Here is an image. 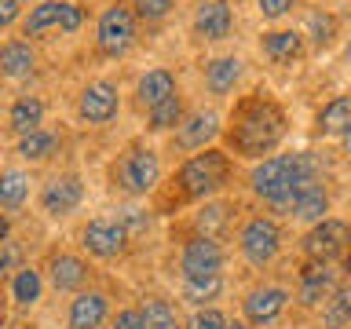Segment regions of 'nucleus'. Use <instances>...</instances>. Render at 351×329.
Returning <instances> with one entry per match:
<instances>
[{"label": "nucleus", "instance_id": "nucleus-1", "mask_svg": "<svg viewBox=\"0 0 351 329\" xmlns=\"http://www.w3.org/2000/svg\"><path fill=\"white\" fill-rule=\"evenodd\" d=\"M311 186H318V180H315V161L307 158V154L267 158L256 172H252V191H256L263 202L285 208V212H293L296 197L304 191H311Z\"/></svg>", "mask_w": 351, "mask_h": 329}, {"label": "nucleus", "instance_id": "nucleus-2", "mask_svg": "<svg viewBox=\"0 0 351 329\" xmlns=\"http://www.w3.org/2000/svg\"><path fill=\"white\" fill-rule=\"evenodd\" d=\"M282 132H285V117L278 106L274 103H249L234 125V147L245 158H256V154H267L282 139Z\"/></svg>", "mask_w": 351, "mask_h": 329}, {"label": "nucleus", "instance_id": "nucleus-3", "mask_svg": "<svg viewBox=\"0 0 351 329\" xmlns=\"http://www.w3.org/2000/svg\"><path fill=\"white\" fill-rule=\"evenodd\" d=\"M227 172H230L227 154L205 150V154H197V158H191L180 169V186H183L186 197H205V194H213L227 183Z\"/></svg>", "mask_w": 351, "mask_h": 329}, {"label": "nucleus", "instance_id": "nucleus-4", "mask_svg": "<svg viewBox=\"0 0 351 329\" xmlns=\"http://www.w3.org/2000/svg\"><path fill=\"white\" fill-rule=\"evenodd\" d=\"M136 40V15L125 4H114L99 19V48L106 55H125Z\"/></svg>", "mask_w": 351, "mask_h": 329}, {"label": "nucleus", "instance_id": "nucleus-5", "mask_svg": "<svg viewBox=\"0 0 351 329\" xmlns=\"http://www.w3.org/2000/svg\"><path fill=\"white\" fill-rule=\"evenodd\" d=\"M81 8L77 4H66V0H44L40 8H33L29 11V19H26V37H40V33H48V29H66V33H73V29H81Z\"/></svg>", "mask_w": 351, "mask_h": 329}, {"label": "nucleus", "instance_id": "nucleus-6", "mask_svg": "<svg viewBox=\"0 0 351 329\" xmlns=\"http://www.w3.org/2000/svg\"><path fill=\"white\" fill-rule=\"evenodd\" d=\"M158 175H161L158 154L154 150H128L125 161H121V169H117V183L125 186L128 194H147V191H154Z\"/></svg>", "mask_w": 351, "mask_h": 329}, {"label": "nucleus", "instance_id": "nucleus-7", "mask_svg": "<svg viewBox=\"0 0 351 329\" xmlns=\"http://www.w3.org/2000/svg\"><path fill=\"white\" fill-rule=\"evenodd\" d=\"M348 241H351L348 223H340V219H322V223L304 238V249H307V256H311V260L329 263L333 256H340V252L348 249Z\"/></svg>", "mask_w": 351, "mask_h": 329}, {"label": "nucleus", "instance_id": "nucleus-8", "mask_svg": "<svg viewBox=\"0 0 351 329\" xmlns=\"http://www.w3.org/2000/svg\"><path fill=\"white\" fill-rule=\"evenodd\" d=\"M278 241H282V234H278V227H274L271 219H249L245 230H241V252H245V260L256 263V267L274 260Z\"/></svg>", "mask_w": 351, "mask_h": 329}, {"label": "nucleus", "instance_id": "nucleus-9", "mask_svg": "<svg viewBox=\"0 0 351 329\" xmlns=\"http://www.w3.org/2000/svg\"><path fill=\"white\" fill-rule=\"evenodd\" d=\"M128 241V230L121 219H92L84 227V249L99 260H114Z\"/></svg>", "mask_w": 351, "mask_h": 329}, {"label": "nucleus", "instance_id": "nucleus-10", "mask_svg": "<svg viewBox=\"0 0 351 329\" xmlns=\"http://www.w3.org/2000/svg\"><path fill=\"white\" fill-rule=\"evenodd\" d=\"M219 267H223V249L208 234L194 238L183 249V274L186 278H208V274H219Z\"/></svg>", "mask_w": 351, "mask_h": 329}, {"label": "nucleus", "instance_id": "nucleus-11", "mask_svg": "<svg viewBox=\"0 0 351 329\" xmlns=\"http://www.w3.org/2000/svg\"><path fill=\"white\" fill-rule=\"evenodd\" d=\"M117 114V88L106 84V81H95L84 88L81 95V117L92 121V125H103V121H110Z\"/></svg>", "mask_w": 351, "mask_h": 329}, {"label": "nucleus", "instance_id": "nucleus-12", "mask_svg": "<svg viewBox=\"0 0 351 329\" xmlns=\"http://www.w3.org/2000/svg\"><path fill=\"white\" fill-rule=\"evenodd\" d=\"M81 194H84V186L77 175H55V180L44 186V208H48L51 216H66L81 205Z\"/></svg>", "mask_w": 351, "mask_h": 329}, {"label": "nucleus", "instance_id": "nucleus-13", "mask_svg": "<svg viewBox=\"0 0 351 329\" xmlns=\"http://www.w3.org/2000/svg\"><path fill=\"white\" fill-rule=\"evenodd\" d=\"M194 26L205 40H223L230 33V4L227 0H205L194 15Z\"/></svg>", "mask_w": 351, "mask_h": 329}, {"label": "nucleus", "instance_id": "nucleus-14", "mask_svg": "<svg viewBox=\"0 0 351 329\" xmlns=\"http://www.w3.org/2000/svg\"><path fill=\"white\" fill-rule=\"evenodd\" d=\"M106 318V296L103 293H81L70 304V329H99Z\"/></svg>", "mask_w": 351, "mask_h": 329}, {"label": "nucleus", "instance_id": "nucleus-15", "mask_svg": "<svg viewBox=\"0 0 351 329\" xmlns=\"http://www.w3.org/2000/svg\"><path fill=\"white\" fill-rule=\"evenodd\" d=\"M337 289H333V271L326 267V263H311V267H304V274H300V300L304 304H322L326 296H333Z\"/></svg>", "mask_w": 351, "mask_h": 329}, {"label": "nucleus", "instance_id": "nucleus-16", "mask_svg": "<svg viewBox=\"0 0 351 329\" xmlns=\"http://www.w3.org/2000/svg\"><path fill=\"white\" fill-rule=\"evenodd\" d=\"M216 132H219V117L213 114V110H197L186 125H180V147L197 150V147H205Z\"/></svg>", "mask_w": 351, "mask_h": 329}, {"label": "nucleus", "instance_id": "nucleus-17", "mask_svg": "<svg viewBox=\"0 0 351 329\" xmlns=\"http://www.w3.org/2000/svg\"><path fill=\"white\" fill-rule=\"evenodd\" d=\"M285 289H256V293H249L245 296V315H249V322H271L274 315L285 307Z\"/></svg>", "mask_w": 351, "mask_h": 329}, {"label": "nucleus", "instance_id": "nucleus-18", "mask_svg": "<svg viewBox=\"0 0 351 329\" xmlns=\"http://www.w3.org/2000/svg\"><path fill=\"white\" fill-rule=\"evenodd\" d=\"M88 278V267L77 256H55L51 260V282L59 293H70V289H81Z\"/></svg>", "mask_w": 351, "mask_h": 329}, {"label": "nucleus", "instance_id": "nucleus-19", "mask_svg": "<svg viewBox=\"0 0 351 329\" xmlns=\"http://www.w3.org/2000/svg\"><path fill=\"white\" fill-rule=\"evenodd\" d=\"M169 95H176V81H172L169 70H150V73L139 81V99H143V106L154 110L158 103H165Z\"/></svg>", "mask_w": 351, "mask_h": 329}, {"label": "nucleus", "instance_id": "nucleus-20", "mask_svg": "<svg viewBox=\"0 0 351 329\" xmlns=\"http://www.w3.org/2000/svg\"><path fill=\"white\" fill-rule=\"evenodd\" d=\"M33 70V51H29V44H22V40H11L0 48V73H8V77H26Z\"/></svg>", "mask_w": 351, "mask_h": 329}, {"label": "nucleus", "instance_id": "nucleus-21", "mask_svg": "<svg viewBox=\"0 0 351 329\" xmlns=\"http://www.w3.org/2000/svg\"><path fill=\"white\" fill-rule=\"evenodd\" d=\"M326 208H329L326 191H322V186H311V191H304L300 197H296L293 216H296V219H307V223H322Z\"/></svg>", "mask_w": 351, "mask_h": 329}, {"label": "nucleus", "instance_id": "nucleus-22", "mask_svg": "<svg viewBox=\"0 0 351 329\" xmlns=\"http://www.w3.org/2000/svg\"><path fill=\"white\" fill-rule=\"evenodd\" d=\"M238 77H241V62L238 59H213L208 70H205V81H208L213 92H230Z\"/></svg>", "mask_w": 351, "mask_h": 329}, {"label": "nucleus", "instance_id": "nucleus-23", "mask_svg": "<svg viewBox=\"0 0 351 329\" xmlns=\"http://www.w3.org/2000/svg\"><path fill=\"white\" fill-rule=\"evenodd\" d=\"M40 117H44L40 99H19V103L11 106V128H15L19 136H29V132H37Z\"/></svg>", "mask_w": 351, "mask_h": 329}, {"label": "nucleus", "instance_id": "nucleus-24", "mask_svg": "<svg viewBox=\"0 0 351 329\" xmlns=\"http://www.w3.org/2000/svg\"><path fill=\"white\" fill-rule=\"evenodd\" d=\"M26 194H29V175L26 172H19V169L0 172V205L19 208L22 202H26Z\"/></svg>", "mask_w": 351, "mask_h": 329}, {"label": "nucleus", "instance_id": "nucleus-25", "mask_svg": "<svg viewBox=\"0 0 351 329\" xmlns=\"http://www.w3.org/2000/svg\"><path fill=\"white\" fill-rule=\"evenodd\" d=\"M263 51H267L274 62H293L296 55H300V37H296V33H289V29L267 33V37H263Z\"/></svg>", "mask_w": 351, "mask_h": 329}, {"label": "nucleus", "instance_id": "nucleus-26", "mask_svg": "<svg viewBox=\"0 0 351 329\" xmlns=\"http://www.w3.org/2000/svg\"><path fill=\"white\" fill-rule=\"evenodd\" d=\"M351 125V99H333L322 114H318V128L326 132V136H333V132H348Z\"/></svg>", "mask_w": 351, "mask_h": 329}, {"label": "nucleus", "instance_id": "nucleus-27", "mask_svg": "<svg viewBox=\"0 0 351 329\" xmlns=\"http://www.w3.org/2000/svg\"><path fill=\"white\" fill-rule=\"evenodd\" d=\"M351 326V289H337L326 307V329H348Z\"/></svg>", "mask_w": 351, "mask_h": 329}, {"label": "nucleus", "instance_id": "nucleus-28", "mask_svg": "<svg viewBox=\"0 0 351 329\" xmlns=\"http://www.w3.org/2000/svg\"><path fill=\"white\" fill-rule=\"evenodd\" d=\"M55 150V136H48V132H29V136H22V143H19V154L26 161H44L48 154Z\"/></svg>", "mask_w": 351, "mask_h": 329}, {"label": "nucleus", "instance_id": "nucleus-29", "mask_svg": "<svg viewBox=\"0 0 351 329\" xmlns=\"http://www.w3.org/2000/svg\"><path fill=\"white\" fill-rule=\"evenodd\" d=\"M139 315H143V329H176V311L165 300H147Z\"/></svg>", "mask_w": 351, "mask_h": 329}, {"label": "nucleus", "instance_id": "nucleus-30", "mask_svg": "<svg viewBox=\"0 0 351 329\" xmlns=\"http://www.w3.org/2000/svg\"><path fill=\"white\" fill-rule=\"evenodd\" d=\"M15 300L26 307L33 300H40V274L37 271H29V267H19L15 274Z\"/></svg>", "mask_w": 351, "mask_h": 329}, {"label": "nucleus", "instance_id": "nucleus-31", "mask_svg": "<svg viewBox=\"0 0 351 329\" xmlns=\"http://www.w3.org/2000/svg\"><path fill=\"white\" fill-rule=\"evenodd\" d=\"M180 114H183L180 95H169L165 103H158V106L150 110V128H172V125H180Z\"/></svg>", "mask_w": 351, "mask_h": 329}, {"label": "nucleus", "instance_id": "nucleus-32", "mask_svg": "<svg viewBox=\"0 0 351 329\" xmlns=\"http://www.w3.org/2000/svg\"><path fill=\"white\" fill-rule=\"evenodd\" d=\"M219 274H208V278H186V300H194V304H205V300H213V296L219 293Z\"/></svg>", "mask_w": 351, "mask_h": 329}, {"label": "nucleus", "instance_id": "nucleus-33", "mask_svg": "<svg viewBox=\"0 0 351 329\" xmlns=\"http://www.w3.org/2000/svg\"><path fill=\"white\" fill-rule=\"evenodd\" d=\"M307 29H311L315 44H329V40H333V33H337V22H333V15H322V11H315V15L307 19Z\"/></svg>", "mask_w": 351, "mask_h": 329}, {"label": "nucleus", "instance_id": "nucleus-34", "mask_svg": "<svg viewBox=\"0 0 351 329\" xmlns=\"http://www.w3.org/2000/svg\"><path fill=\"white\" fill-rule=\"evenodd\" d=\"M136 8H139L143 19H165L172 8V0H136Z\"/></svg>", "mask_w": 351, "mask_h": 329}, {"label": "nucleus", "instance_id": "nucleus-35", "mask_svg": "<svg viewBox=\"0 0 351 329\" xmlns=\"http://www.w3.org/2000/svg\"><path fill=\"white\" fill-rule=\"evenodd\" d=\"M223 326H227L223 315L213 311V307H208V311H197V315L191 318V329H223Z\"/></svg>", "mask_w": 351, "mask_h": 329}, {"label": "nucleus", "instance_id": "nucleus-36", "mask_svg": "<svg viewBox=\"0 0 351 329\" xmlns=\"http://www.w3.org/2000/svg\"><path fill=\"white\" fill-rule=\"evenodd\" d=\"M296 4V0H260V11H263V19H278V15H285Z\"/></svg>", "mask_w": 351, "mask_h": 329}, {"label": "nucleus", "instance_id": "nucleus-37", "mask_svg": "<svg viewBox=\"0 0 351 329\" xmlns=\"http://www.w3.org/2000/svg\"><path fill=\"white\" fill-rule=\"evenodd\" d=\"M114 329H143V315L139 311H121L114 318Z\"/></svg>", "mask_w": 351, "mask_h": 329}, {"label": "nucleus", "instance_id": "nucleus-38", "mask_svg": "<svg viewBox=\"0 0 351 329\" xmlns=\"http://www.w3.org/2000/svg\"><path fill=\"white\" fill-rule=\"evenodd\" d=\"M121 223H125V230H128V234H136V230H143V227H147V216H143V212H136V208H125V219H121Z\"/></svg>", "mask_w": 351, "mask_h": 329}, {"label": "nucleus", "instance_id": "nucleus-39", "mask_svg": "<svg viewBox=\"0 0 351 329\" xmlns=\"http://www.w3.org/2000/svg\"><path fill=\"white\" fill-rule=\"evenodd\" d=\"M223 212H227L223 205H208L205 216H202V227H219V223H223Z\"/></svg>", "mask_w": 351, "mask_h": 329}, {"label": "nucleus", "instance_id": "nucleus-40", "mask_svg": "<svg viewBox=\"0 0 351 329\" xmlns=\"http://www.w3.org/2000/svg\"><path fill=\"white\" fill-rule=\"evenodd\" d=\"M19 15V0H0V26H11Z\"/></svg>", "mask_w": 351, "mask_h": 329}, {"label": "nucleus", "instance_id": "nucleus-41", "mask_svg": "<svg viewBox=\"0 0 351 329\" xmlns=\"http://www.w3.org/2000/svg\"><path fill=\"white\" fill-rule=\"evenodd\" d=\"M15 256H19V252L11 249V245H8V249H0V274H4V271L11 267V263H15Z\"/></svg>", "mask_w": 351, "mask_h": 329}, {"label": "nucleus", "instance_id": "nucleus-42", "mask_svg": "<svg viewBox=\"0 0 351 329\" xmlns=\"http://www.w3.org/2000/svg\"><path fill=\"white\" fill-rule=\"evenodd\" d=\"M344 147H348V154H351V125H348V132H344Z\"/></svg>", "mask_w": 351, "mask_h": 329}, {"label": "nucleus", "instance_id": "nucleus-43", "mask_svg": "<svg viewBox=\"0 0 351 329\" xmlns=\"http://www.w3.org/2000/svg\"><path fill=\"white\" fill-rule=\"evenodd\" d=\"M4 234H8V219L0 216V238H4Z\"/></svg>", "mask_w": 351, "mask_h": 329}, {"label": "nucleus", "instance_id": "nucleus-44", "mask_svg": "<svg viewBox=\"0 0 351 329\" xmlns=\"http://www.w3.org/2000/svg\"><path fill=\"white\" fill-rule=\"evenodd\" d=\"M223 329H249L245 322H234V326H223Z\"/></svg>", "mask_w": 351, "mask_h": 329}, {"label": "nucleus", "instance_id": "nucleus-45", "mask_svg": "<svg viewBox=\"0 0 351 329\" xmlns=\"http://www.w3.org/2000/svg\"><path fill=\"white\" fill-rule=\"evenodd\" d=\"M348 274H351V256H348Z\"/></svg>", "mask_w": 351, "mask_h": 329}, {"label": "nucleus", "instance_id": "nucleus-46", "mask_svg": "<svg viewBox=\"0 0 351 329\" xmlns=\"http://www.w3.org/2000/svg\"><path fill=\"white\" fill-rule=\"evenodd\" d=\"M348 59H351V48H348Z\"/></svg>", "mask_w": 351, "mask_h": 329}]
</instances>
